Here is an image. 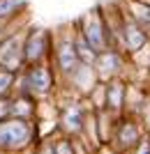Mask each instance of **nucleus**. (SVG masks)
<instances>
[{
    "label": "nucleus",
    "mask_w": 150,
    "mask_h": 154,
    "mask_svg": "<svg viewBox=\"0 0 150 154\" xmlns=\"http://www.w3.org/2000/svg\"><path fill=\"white\" fill-rule=\"evenodd\" d=\"M92 113H95V124H97L99 143H102V145H109V143H111V136H113V127H116L118 115H113L111 110H106V108H97V110H92Z\"/></svg>",
    "instance_id": "nucleus-15"
},
{
    "label": "nucleus",
    "mask_w": 150,
    "mask_h": 154,
    "mask_svg": "<svg viewBox=\"0 0 150 154\" xmlns=\"http://www.w3.org/2000/svg\"><path fill=\"white\" fill-rule=\"evenodd\" d=\"M23 28L26 26H12L9 30L0 37V67L9 71H19L23 67V51H21V42H23Z\"/></svg>",
    "instance_id": "nucleus-10"
},
{
    "label": "nucleus",
    "mask_w": 150,
    "mask_h": 154,
    "mask_svg": "<svg viewBox=\"0 0 150 154\" xmlns=\"http://www.w3.org/2000/svg\"><path fill=\"white\" fill-rule=\"evenodd\" d=\"M74 26H76L78 32L90 42V46L95 48V51H104V48L111 46V42H109V32H106V23H104V14H102V7H95V9H90V12H85Z\"/></svg>",
    "instance_id": "nucleus-6"
},
{
    "label": "nucleus",
    "mask_w": 150,
    "mask_h": 154,
    "mask_svg": "<svg viewBox=\"0 0 150 154\" xmlns=\"http://www.w3.org/2000/svg\"><path fill=\"white\" fill-rule=\"evenodd\" d=\"M49 62H51V67H53V71H56L60 83L81 64L76 46H74V26H65L60 30H53V44H51V58H49Z\"/></svg>",
    "instance_id": "nucleus-2"
},
{
    "label": "nucleus",
    "mask_w": 150,
    "mask_h": 154,
    "mask_svg": "<svg viewBox=\"0 0 150 154\" xmlns=\"http://www.w3.org/2000/svg\"><path fill=\"white\" fill-rule=\"evenodd\" d=\"M145 2H150V0H145Z\"/></svg>",
    "instance_id": "nucleus-20"
},
{
    "label": "nucleus",
    "mask_w": 150,
    "mask_h": 154,
    "mask_svg": "<svg viewBox=\"0 0 150 154\" xmlns=\"http://www.w3.org/2000/svg\"><path fill=\"white\" fill-rule=\"evenodd\" d=\"M28 9V0H0V21L19 19Z\"/></svg>",
    "instance_id": "nucleus-17"
},
{
    "label": "nucleus",
    "mask_w": 150,
    "mask_h": 154,
    "mask_svg": "<svg viewBox=\"0 0 150 154\" xmlns=\"http://www.w3.org/2000/svg\"><path fill=\"white\" fill-rule=\"evenodd\" d=\"M127 60L129 55L116 46H109L104 51L97 53L95 58V74H97L99 81H111V78H125V71H127Z\"/></svg>",
    "instance_id": "nucleus-8"
},
{
    "label": "nucleus",
    "mask_w": 150,
    "mask_h": 154,
    "mask_svg": "<svg viewBox=\"0 0 150 154\" xmlns=\"http://www.w3.org/2000/svg\"><path fill=\"white\" fill-rule=\"evenodd\" d=\"M143 127H141V122H139L134 115H118L116 120V127H113V136H111V143L109 145H113L116 149H123V152H134V147H136V143L141 140V136H143Z\"/></svg>",
    "instance_id": "nucleus-9"
},
{
    "label": "nucleus",
    "mask_w": 150,
    "mask_h": 154,
    "mask_svg": "<svg viewBox=\"0 0 150 154\" xmlns=\"http://www.w3.org/2000/svg\"><path fill=\"white\" fill-rule=\"evenodd\" d=\"M9 117V97H0V122Z\"/></svg>",
    "instance_id": "nucleus-19"
},
{
    "label": "nucleus",
    "mask_w": 150,
    "mask_h": 154,
    "mask_svg": "<svg viewBox=\"0 0 150 154\" xmlns=\"http://www.w3.org/2000/svg\"><path fill=\"white\" fill-rule=\"evenodd\" d=\"M97 81L99 78H97V74H95V67L81 62L76 69L60 83V88L67 90V92H72V94H76V97H88V92L97 85Z\"/></svg>",
    "instance_id": "nucleus-11"
},
{
    "label": "nucleus",
    "mask_w": 150,
    "mask_h": 154,
    "mask_svg": "<svg viewBox=\"0 0 150 154\" xmlns=\"http://www.w3.org/2000/svg\"><path fill=\"white\" fill-rule=\"evenodd\" d=\"M14 88H16V71H9V69L0 67V97L14 94Z\"/></svg>",
    "instance_id": "nucleus-18"
},
{
    "label": "nucleus",
    "mask_w": 150,
    "mask_h": 154,
    "mask_svg": "<svg viewBox=\"0 0 150 154\" xmlns=\"http://www.w3.org/2000/svg\"><path fill=\"white\" fill-rule=\"evenodd\" d=\"M39 113V101L33 99L30 94L23 92H14L9 94V117H19V120H30L35 122Z\"/></svg>",
    "instance_id": "nucleus-13"
},
{
    "label": "nucleus",
    "mask_w": 150,
    "mask_h": 154,
    "mask_svg": "<svg viewBox=\"0 0 150 154\" xmlns=\"http://www.w3.org/2000/svg\"><path fill=\"white\" fill-rule=\"evenodd\" d=\"M51 44H53V30L39 26H26L23 28V67L26 64H37V62H49L51 58Z\"/></svg>",
    "instance_id": "nucleus-5"
},
{
    "label": "nucleus",
    "mask_w": 150,
    "mask_h": 154,
    "mask_svg": "<svg viewBox=\"0 0 150 154\" xmlns=\"http://www.w3.org/2000/svg\"><path fill=\"white\" fill-rule=\"evenodd\" d=\"M37 127L30 120L5 117L0 122V152H23L35 147Z\"/></svg>",
    "instance_id": "nucleus-4"
},
{
    "label": "nucleus",
    "mask_w": 150,
    "mask_h": 154,
    "mask_svg": "<svg viewBox=\"0 0 150 154\" xmlns=\"http://www.w3.org/2000/svg\"><path fill=\"white\" fill-rule=\"evenodd\" d=\"M123 7V5H120ZM150 44V35L139 26L136 21L132 19L129 14L123 9V21H120V39H118V48L125 51L129 58L143 53Z\"/></svg>",
    "instance_id": "nucleus-7"
},
{
    "label": "nucleus",
    "mask_w": 150,
    "mask_h": 154,
    "mask_svg": "<svg viewBox=\"0 0 150 154\" xmlns=\"http://www.w3.org/2000/svg\"><path fill=\"white\" fill-rule=\"evenodd\" d=\"M127 92H129V83L123 76L104 81V108L111 110L113 115H123L127 110Z\"/></svg>",
    "instance_id": "nucleus-12"
},
{
    "label": "nucleus",
    "mask_w": 150,
    "mask_h": 154,
    "mask_svg": "<svg viewBox=\"0 0 150 154\" xmlns=\"http://www.w3.org/2000/svg\"><path fill=\"white\" fill-rule=\"evenodd\" d=\"M120 5H123L125 12L150 35V2H145V0H123Z\"/></svg>",
    "instance_id": "nucleus-14"
},
{
    "label": "nucleus",
    "mask_w": 150,
    "mask_h": 154,
    "mask_svg": "<svg viewBox=\"0 0 150 154\" xmlns=\"http://www.w3.org/2000/svg\"><path fill=\"white\" fill-rule=\"evenodd\" d=\"M90 106L85 101V97H76L65 90V97L58 101L56 120H58V131L72 138H81L85 127V120L90 115Z\"/></svg>",
    "instance_id": "nucleus-3"
},
{
    "label": "nucleus",
    "mask_w": 150,
    "mask_h": 154,
    "mask_svg": "<svg viewBox=\"0 0 150 154\" xmlns=\"http://www.w3.org/2000/svg\"><path fill=\"white\" fill-rule=\"evenodd\" d=\"M74 46H76V53H78V60L83 64H95V58H97V53L99 51H95L90 46V42L78 32V28L74 26Z\"/></svg>",
    "instance_id": "nucleus-16"
},
{
    "label": "nucleus",
    "mask_w": 150,
    "mask_h": 154,
    "mask_svg": "<svg viewBox=\"0 0 150 154\" xmlns=\"http://www.w3.org/2000/svg\"><path fill=\"white\" fill-rule=\"evenodd\" d=\"M60 90V81L53 71L51 62H37V64H26L16 71V88L14 92L30 94L37 101L51 99Z\"/></svg>",
    "instance_id": "nucleus-1"
}]
</instances>
